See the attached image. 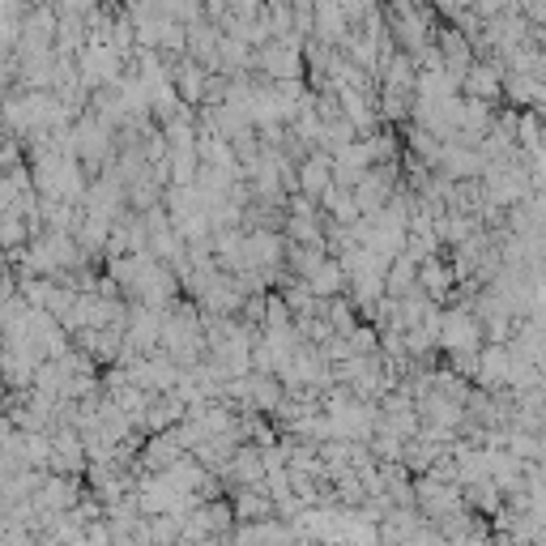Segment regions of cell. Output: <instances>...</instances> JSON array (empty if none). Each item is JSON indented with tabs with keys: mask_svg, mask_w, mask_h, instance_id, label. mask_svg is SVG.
<instances>
[{
	"mask_svg": "<svg viewBox=\"0 0 546 546\" xmlns=\"http://www.w3.org/2000/svg\"><path fill=\"white\" fill-rule=\"evenodd\" d=\"M384 286H389V295H393V299L419 291V256L397 252L393 261H389V273H384Z\"/></svg>",
	"mask_w": 546,
	"mask_h": 546,
	"instance_id": "3",
	"label": "cell"
},
{
	"mask_svg": "<svg viewBox=\"0 0 546 546\" xmlns=\"http://www.w3.org/2000/svg\"><path fill=\"white\" fill-rule=\"evenodd\" d=\"M380 5H384V9H389V5H397V0H380Z\"/></svg>",
	"mask_w": 546,
	"mask_h": 546,
	"instance_id": "4",
	"label": "cell"
},
{
	"mask_svg": "<svg viewBox=\"0 0 546 546\" xmlns=\"http://www.w3.org/2000/svg\"><path fill=\"white\" fill-rule=\"evenodd\" d=\"M308 286L320 295V299H333V295H346V286H350V273L342 265V256H325L312 273H308Z\"/></svg>",
	"mask_w": 546,
	"mask_h": 546,
	"instance_id": "2",
	"label": "cell"
},
{
	"mask_svg": "<svg viewBox=\"0 0 546 546\" xmlns=\"http://www.w3.org/2000/svg\"><path fill=\"white\" fill-rule=\"evenodd\" d=\"M436 47H440V56H444V64H448V73L461 77L474 69L478 64V47H474V39L465 35V30L457 26V22H440V30H436Z\"/></svg>",
	"mask_w": 546,
	"mask_h": 546,
	"instance_id": "1",
	"label": "cell"
}]
</instances>
